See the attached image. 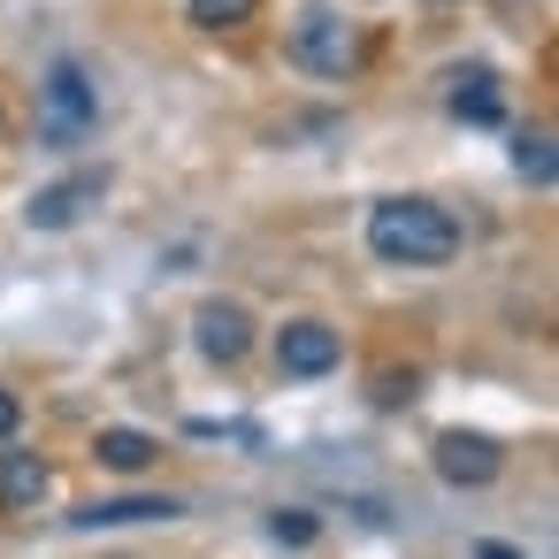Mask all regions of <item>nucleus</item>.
Masks as SVG:
<instances>
[{"mask_svg": "<svg viewBox=\"0 0 559 559\" xmlns=\"http://www.w3.org/2000/svg\"><path fill=\"white\" fill-rule=\"evenodd\" d=\"M368 253L391 269H444L460 253V223L437 200H376L368 207Z\"/></svg>", "mask_w": 559, "mask_h": 559, "instance_id": "nucleus-1", "label": "nucleus"}, {"mask_svg": "<svg viewBox=\"0 0 559 559\" xmlns=\"http://www.w3.org/2000/svg\"><path fill=\"white\" fill-rule=\"evenodd\" d=\"M39 93H47V139H55V146H78V139L93 131V116H100V93L85 85V70H78V62H55Z\"/></svg>", "mask_w": 559, "mask_h": 559, "instance_id": "nucleus-2", "label": "nucleus"}, {"mask_svg": "<svg viewBox=\"0 0 559 559\" xmlns=\"http://www.w3.org/2000/svg\"><path fill=\"white\" fill-rule=\"evenodd\" d=\"M292 55H299L314 78H345V70L360 62V39H353V24H345V16L314 9V16H299V24H292Z\"/></svg>", "mask_w": 559, "mask_h": 559, "instance_id": "nucleus-3", "label": "nucleus"}, {"mask_svg": "<svg viewBox=\"0 0 559 559\" xmlns=\"http://www.w3.org/2000/svg\"><path fill=\"white\" fill-rule=\"evenodd\" d=\"M429 460H437V475H444L452 490H483V483H498V467H506L498 437H483V429H444V437L429 444Z\"/></svg>", "mask_w": 559, "mask_h": 559, "instance_id": "nucleus-4", "label": "nucleus"}, {"mask_svg": "<svg viewBox=\"0 0 559 559\" xmlns=\"http://www.w3.org/2000/svg\"><path fill=\"white\" fill-rule=\"evenodd\" d=\"M337 360H345V337H337L330 322L299 314V322L276 330V368H284V376H330Z\"/></svg>", "mask_w": 559, "mask_h": 559, "instance_id": "nucleus-5", "label": "nucleus"}, {"mask_svg": "<svg viewBox=\"0 0 559 559\" xmlns=\"http://www.w3.org/2000/svg\"><path fill=\"white\" fill-rule=\"evenodd\" d=\"M100 192H108V162H100V169H78V177H62V185H47V192L32 200V230H70Z\"/></svg>", "mask_w": 559, "mask_h": 559, "instance_id": "nucleus-6", "label": "nucleus"}, {"mask_svg": "<svg viewBox=\"0 0 559 559\" xmlns=\"http://www.w3.org/2000/svg\"><path fill=\"white\" fill-rule=\"evenodd\" d=\"M192 330H200V353H207V360H223V368L253 353V314H246L238 299H207Z\"/></svg>", "mask_w": 559, "mask_h": 559, "instance_id": "nucleus-7", "label": "nucleus"}, {"mask_svg": "<svg viewBox=\"0 0 559 559\" xmlns=\"http://www.w3.org/2000/svg\"><path fill=\"white\" fill-rule=\"evenodd\" d=\"M47 460L39 452H24V444H0V513H32L39 498H47Z\"/></svg>", "mask_w": 559, "mask_h": 559, "instance_id": "nucleus-8", "label": "nucleus"}, {"mask_svg": "<svg viewBox=\"0 0 559 559\" xmlns=\"http://www.w3.org/2000/svg\"><path fill=\"white\" fill-rule=\"evenodd\" d=\"M169 513H185L169 490H139V498H93V506H78L70 521H78V528H131V521H169Z\"/></svg>", "mask_w": 559, "mask_h": 559, "instance_id": "nucleus-9", "label": "nucleus"}, {"mask_svg": "<svg viewBox=\"0 0 559 559\" xmlns=\"http://www.w3.org/2000/svg\"><path fill=\"white\" fill-rule=\"evenodd\" d=\"M452 116H460V123H483V131L506 123V93H498V78H490V70H460V78H452Z\"/></svg>", "mask_w": 559, "mask_h": 559, "instance_id": "nucleus-10", "label": "nucleus"}, {"mask_svg": "<svg viewBox=\"0 0 559 559\" xmlns=\"http://www.w3.org/2000/svg\"><path fill=\"white\" fill-rule=\"evenodd\" d=\"M93 460L116 467V475H146L162 460V437H146V429H100L93 437Z\"/></svg>", "mask_w": 559, "mask_h": 559, "instance_id": "nucleus-11", "label": "nucleus"}, {"mask_svg": "<svg viewBox=\"0 0 559 559\" xmlns=\"http://www.w3.org/2000/svg\"><path fill=\"white\" fill-rule=\"evenodd\" d=\"M513 169H521L528 185H551V177H559V162H551V131H528V139L513 146Z\"/></svg>", "mask_w": 559, "mask_h": 559, "instance_id": "nucleus-12", "label": "nucleus"}, {"mask_svg": "<svg viewBox=\"0 0 559 559\" xmlns=\"http://www.w3.org/2000/svg\"><path fill=\"white\" fill-rule=\"evenodd\" d=\"M192 24L200 32H238V24H253V0H192Z\"/></svg>", "mask_w": 559, "mask_h": 559, "instance_id": "nucleus-13", "label": "nucleus"}, {"mask_svg": "<svg viewBox=\"0 0 559 559\" xmlns=\"http://www.w3.org/2000/svg\"><path fill=\"white\" fill-rule=\"evenodd\" d=\"M314 528H322V521L299 513V506H276V513H269V536H276V544H314Z\"/></svg>", "mask_w": 559, "mask_h": 559, "instance_id": "nucleus-14", "label": "nucleus"}, {"mask_svg": "<svg viewBox=\"0 0 559 559\" xmlns=\"http://www.w3.org/2000/svg\"><path fill=\"white\" fill-rule=\"evenodd\" d=\"M376 399H383V406H406V399H414V376H383V391H376Z\"/></svg>", "mask_w": 559, "mask_h": 559, "instance_id": "nucleus-15", "label": "nucleus"}, {"mask_svg": "<svg viewBox=\"0 0 559 559\" xmlns=\"http://www.w3.org/2000/svg\"><path fill=\"white\" fill-rule=\"evenodd\" d=\"M16 421H24V399H16V391H0V437H16Z\"/></svg>", "mask_w": 559, "mask_h": 559, "instance_id": "nucleus-16", "label": "nucleus"}, {"mask_svg": "<svg viewBox=\"0 0 559 559\" xmlns=\"http://www.w3.org/2000/svg\"><path fill=\"white\" fill-rule=\"evenodd\" d=\"M475 559H521V551H506V544H475Z\"/></svg>", "mask_w": 559, "mask_h": 559, "instance_id": "nucleus-17", "label": "nucleus"}]
</instances>
